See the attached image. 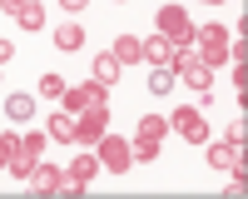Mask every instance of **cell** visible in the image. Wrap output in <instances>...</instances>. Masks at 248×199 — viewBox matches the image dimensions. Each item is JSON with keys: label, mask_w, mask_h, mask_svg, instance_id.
Listing matches in <instances>:
<instances>
[{"label": "cell", "mask_w": 248, "mask_h": 199, "mask_svg": "<svg viewBox=\"0 0 248 199\" xmlns=\"http://www.w3.org/2000/svg\"><path fill=\"white\" fill-rule=\"evenodd\" d=\"M35 95H25V90H15V95H5V115L10 119H35Z\"/></svg>", "instance_id": "9a60e30c"}, {"label": "cell", "mask_w": 248, "mask_h": 199, "mask_svg": "<svg viewBox=\"0 0 248 199\" xmlns=\"http://www.w3.org/2000/svg\"><path fill=\"white\" fill-rule=\"evenodd\" d=\"M10 55H15V45H10V40H0V65H5Z\"/></svg>", "instance_id": "d4e9b609"}, {"label": "cell", "mask_w": 248, "mask_h": 199, "mask_svg": "<svg viewBox=\"0 0 248 199\" xmlns=\"http://www.w3.org/2000/svg\"><path fill=\"white\" fill-rule=\"evenodd\" d=\"M60 5H65V10H85L90 0H60Z\"/></svg>", "instance_id": "484cf974"}, {"label": "cell", "mask_w": 248, "mask_h": 199, "mask_svg": "<svg viewBox=\"0 0 248 199\" xmlns=\"http://www.w3.org/2000/svg\"><path fill=\"white\" fill-rule=\"evenodd\" d=\"M25 5H30V0H0V10H5V15H20Z\"/></svg>", "instance_id": "cb8c5ba5"}, {"label": "cell", "mask_w": 248, "mask_h": 199, "mask_svg": "<svg viewBox=\"0 0 248 199\" xmlns=\"http://www.w3.org/2000/svg\"><path fill=\"white\" fill-rule=\"evenodd\" d=\"M154 30L159 35H169L174 40V50H194V20H189V10L184 5H159V15H154Z\"/></svg>", "instance_id": "6da1fadb"}, {"label": "cell", "mask_w": 248, "mask_h": 199, "mask_svg": "<svg viewBox=\"0 0 248 199\" xmlns=\"http://www.w3.org/2000/svg\"><path fill=\"white\" fill-rule=\"evenodd\" d=\"M109 55L119 60V65H139V60H144V40H139V35H119Z\"/></svg>", "instance_id": "4fadbf2b"}, {"label": "cell", "mask_w": 248, "mask_h": 199, "mask_svg": "<svg viewBox=\"0 0 248 199\" xmlns=\"http://www.w3.org/2000/svg\"><path fill=\"white\" fill-rule=\"evenodd\" d=\"M174 80H184L194 95H203V90L214 85V65H203L194 50H179V55H174Z\"/></svg>", "instance_id": "5b68a950"}, {"label": "cell", "mask_w": 248, "mask_h": 199, "mask_svg": "<svg viewBox=\"0 0 248 199\" xmlns=\"http://www.w3.org/2000/svg\"><path fill=\"white\" fill-rule=\"evenodd\" d=\"M119 70H124V65H119L109 50H105V55H94V80H99V85H119Z\"/></svg>", "instance_id": "e0dca14e"}, {"label": "cell", "mask_w": 248, "mask_h": 199, "mask_svg": "<svg viewBox=\"0 0 248 199\" xmlns=\"http://www.w3.org/2000/svg\"><path fill=\"white\" fill-rule=\"evenodd\" d=\"M174 55H179V50H174V40H169V35H159V30H154L149 40H144V60H149V65H169V70H174Z\"/></svg>", "instance_id": "7c38bea8"}, {"label": "cell", "mask_w": 248, "mask_h": 199, "mask_svg": "<svg viewBox=\"0 0 248 199\" xmlns=\"http://www.w3.org/2000/svg\"><path fill=\"white\" fill-rule=\"evenodd\" d=\"M60 105H65L70 115H79V110H105L109 105V85H99V80H79V85H70L65 95H60Z\"/></svg>", "instance_id": "277c9868"}, {"label": "cell", "mask_w": 248, "mask_h": 199, "mask_svg": "<svg viewBox=\"0 0 248 199\" xmlns=\"http://www.w3.org/2000/svg\"><path fill=\"white\" fill-rule=\"evenodd\" d=\"M25 184H35L40 194H65V169H55V165H45V159H40V165L30 169Z\"/></svg>", "instance_id": "30bf717a"}, {"label": "cell", "mask_w": 248, "mask_h": 199, "mask_svg": "<svg viewBox=\"0 0 248 199\" xmlns=\"http://www.w3.org/2000/svg\"><path fill=\"white\" fill-rule=\"evenodd\" d=\"M45 134L60 139V145H75V115H70V110H55L50 125H45Z\"/></svg>", "instance_id": "5bb4252c"}, {"label": "cell", "mask_w": 248, "mask_h": 199, "mask_svg": "<svg viewBox=\"0 0 248 199\" xmlns=\"http://www.w3.org/2000/svg\"><path fill=\"white\" fill-rule=\"evenodd\" d=\"M164 134H169V119H159V115H144L139 119V134H134V145H129L134 149V165H154Z\"/></svg>", "instance_id": "3957f363"}, {"label": "cell", "mask_w": 248, "mask_h": 199, "mask_svg": "<svg viewBox=\"0 0 248 199\" xmlns=\"http://www.w3.org/2000/svg\"><path fill=\"white\" fill-rule=\"evenodd\" d=\"M203 5H218V0H203Z\"/></svg>", "instance_id": "4316f807"}, {"label": "cell", "mask_w": 248, "mask_h": 199, "mask_svg": "<svg viewBox=\"0 0 248 199\" xmlns=\"http://www.w3.org/2000/svg\"><path fill=\"white\" fill-rule=\"evenodd\" d=\"M105 134H109V105H105V110H79V115H75V145H79V149H94Z\"/></svg>", "instance_id": "8992f818"}, {"label": "cell", "mask_w": 248, "mask_h": 199, "mask_svg": "<svg viewBox=\"0 0 248 199\" xmlns=\"http://www.w3.org/2000/svg\"><path fill=\"white\" fill-rule=\"evenodd\" d=\"M45 139H50V134L30 130V134H20V149H25V154H35V159H45Z\"/></svg>", "instance_id": "7402d4cb"}, {"label": "cell", "mask_w": 248, "mask_h": 199, "mask_svg": "<svg viewBox=\"0 0 248 199\" xmlns=\"http://www.w3.org/2000/svg\"><path fill=\"white\" fill-rule=\"evenodd\" d=\"M15 20H20V30H45V5H40V0H30V5L20 10Z\"/></svg>", "instance_id": "ac0fdd59"}, {"label": "cell", "mask_w": 248, "mask_h": 199, "mask_svg": "<svg viewBox=\"0 0 248 199\" xmlns=\"http://www.w3.org/2000/svg\"><path fill=\"white\" fill-rule=\"evenodd\" d=\"M35 165H40V159H35V154H25V149H15V159H10V165H5V169H10L15 179H30V169H35Z\"/></svg>", "instance_id": "ffe728a7"}, {"label": "cell", "mask_w": 248, "mask_h": 199, "mask_svg": "<svg viewBox=\"0 0 248 199\" xmlns=\"http://www.w3.org/2000/svg\"><path fill=\"white\" fill-rule=\"evenodd\" d=\"M94 149H99V165H105V169H114V174H124V169L134 165V149H129V139H119V134H105Z\"/></svg>", "instance_id": "ba28073f"}, {"label": "cell", "mask_w": 248, "mask_h": 199, "mask_svg": "<svg viewBox=\"0 0 248 199\" xmlns=\"http://www.w3.org/2000/svg\"><path fill=\"white\" fill-rule=\"evenodd\" d=\"M209 165H214V169H223V174L243 169V145H233V139H223V145H209Z\"/></svg>", "instance_id": "8fae6325"}, {"label": "cell", "mask_w": 248, "mask_h": 199, "mask_svg": "<svg viewBox=\"0 0 248 199\" xmlns=\"http://www.w3.org/2000/svg\"><path fill=\"white\" fill-rule=\"evenodd\" d=\"M149 90H154V95H169V90H174V70H169V65H154V70H149Z\"/></svg>", "instance_id": "d6986e66"}, {"label": "cell", "mask_w": 248, "mask_h": 199, "mask_svg": "<svg viewBox=\"0 0 248 199\" xmlns=\"http://www.w3.org/2000/svg\"><path fill=\"white\" fill-rule=\"evenodd\" d=\"M55 45L65 50V55L85 50V25H60V30H55Z\"/></svg>", "instance_id": "2e32d148"}, {"label": "cell", "mask_w": 248, "mask_h": 199, "mask_svg": "<svg viewBox=\"0 0 248 199\" xmlns=\"http://www.w3.org/2000/svg\"><path fill=\"white\" fill-rule=\"evenodd\" d=\"M194 55L203 65H223V60H233V35L223 25H199L194 30Z\"/></svg>", "instance_id": "7a4b0ae2"}, {"label": "cell", "mask_w": 248, "mask_h": 199, "mask_svg": "<svg viewBox=\"0 0 248 199\" xmlns=\"http://www.w3.org/2000/svg\"><path fill=\"white\" fill-rule=\"evenodd\" d=\"M65 90H70V85H65V75H40V95H45V100H60Z\"/></svg>", "instance_id": "44dd1931"}, {"label": "cell", "mask_w": 248, "mask_h": 199, "mask_svg": "<svg viewBox=\"0 0 248 199\" xmlns=\"http://www.w3.org/2000/svg\"><path fill=\"white\" fill-rule=\"evenodd\" d=\"M15 149H20V134H0V169L15 159Z\"/></svg>", "instance_id": "603a6c76"}, {"label": "cell", "mask_w": 248, "mask_h": 199, "mask_svg": "<svg viewBox=\"0 0 248 199\" xmlns=\"http://www.w3.org/2000/svg\"><path fill=\"white\" fill-rule=\"evenodd\" d=\"M169 130H179L189 145H203V139H209V119H203V110H199V105H184V110H174V115H169Z\"/></svg>", "instance_id": "52a82bcc"}, {"label": "cell", "mask_w": 248, "mask_h": 199, "mask_svg": "<svg viewBox=\"0 0 248 199\" xmlns=\"http://www.w3.org/2000/svg\"><path fill=\"white\" fill-rule=\"evenodd\" d=\"M94 169H99V159H94L90 149H79L70 165H65V189H85L90 179H94Z\"/></svg>", "instance_id": "9c48e42d"}]
</instances>
